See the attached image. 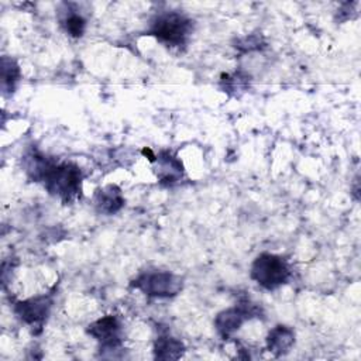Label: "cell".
<instances>
[{
    "label": "cell",
    "mask_w": 361,
    "mask_h": 361,
    "mask_svg": "<svg viewBox=\"0 0 361 361\" xmlns=\"http://www.w3.org/2000/svg\"><path fill=\"white\" fill-rule=\"evenodd\" d=\"M20 78V68L18 65L10 59V58H3L1 59V86L4 90H13L16 83L18 82Z\"/></svg>",
    "instance_id": "7c38bea8"
},
{
    "label": "cell",
    "mask_w": 361,
    "mask_h": 361,
    "mask_svg": "<svg viewBox=\"0 0 361 361\" xmlns=\"http://www.w3.org/2000/svg\"><path fill=\"white\" fill-rule=\"evenodd\" d=\"M258 314V309L250 302H243L230 309L220 312L214 319V327L223 338H228L234 331H237L241 324Z\"/></svg>",
    "instance_id": "5b68a950"
},
{
    "label": "cell",
    "mask_w": 361,
    "mask_h": 361,
    "mask_svg": "<svg viewBox=\"0 0 361 361\" xmlns=\"http://www.w3.org/2000/svg\"><path fill=\"white\" fill-rule=\"evenodd\" d=\"M183 351V343L171 336H159L154 344V355L158 360H178Z\"/></svg>",
    "instance_id": "30bf717a"
},
{
    "label": "cell",
    "mask_w": 361,
    "mask_h": 361,
    "mask_svg": "<svg viewBox=\"0 0 361 361\" xmlns=\"http://www.w3.org/2000/svg\"><path fill=\"white\" fill-rule=\"evenodd\" d=\"M51 306H52V296L42 295V296L30 298L27 300H21L16 303L14 313L23 323L34 327H42L45 319L49 314Z\"/></svg>",
    "instance_id": "8992f818"
},
{
    "label": "cell",
    "mask_w": 361,
    "mask_h": 361,
    "mask_svg": "<svg viewBox=\"0 0 361 361\" xmlns=\"http://www.w3.org/2000/svg\"><path fill=\"white\" fill-rule=\"evenodd\" d=\"M290 275L288 262L275 254L264 252L251 265V278L265 289H276L283 285Z\"/></svg>",
    "instance_id": "3957f363"
},
{
    "label": "cell",
    "mask_w": 361,
    "mask_h": 361,
    "mask_svg": "<svg viewBox=\"0 0 361 361\" xmlns=\"http://www.w3.org/2000/svg\"><path fill=\"white\" fill-rule=\"evenodd\" d=\"M158 165H159L158 176L162 182L173 183L182 175V164L176 158H173L169 152L159 154Z\"/></svg>",
    "instance_id": "8fae6325"
},
{
    "label": "cell",
    "mask_w": 361,
    "mask_h": 361,
    "mask_svg": "<svg viewBox=\"0 0 361 361\" xmlns=\"http://www.w3.org/2000/svg\"><path fill=\"white\" fill-rule=\"evenodd\" d=\"M62 24L65 27V31L72 37H80L85 31V27H86L85 18L78 13H69L62 20Z\"/></svg>",
    "instance_id": "4fadbf2b"
},
{
    "label": "cell",
    "mask_w": 361,
    "mask_h": 361,
    "mask_svg": "<svg viewBox=\"0 0 361 361\" xmlns=\"http://www.w3.org/2000/svg\"><path fill=\"white\" fill-rule=\"evenodd\" d=\"M295 343V333L288 326H275L267 336V348L275 355L286 354Z\"/></svg>",
    "instance_id": "9c48e42d"
},
{
    "label": "cell",
    "mask_w": 361,
    "mask_h": 361,
    "mask_svg": "<svg viewBox=\"0 0 361 361\" xmlns=\"http://www.w3.org/2000/svg\"><path fill=\"white\" fill-rule=\"evenodd\" d=\"M131 285L152 298H171L179 293L182 289L180 276L169 271H145L140 274Z\"/></svg>",
    "instance_id": "277c9868"
},
{
    "label": "cell",
    "mask_w": 361,
    "mask_h": 361,
    "mask_svg": "<svg viewBox=\"0 0 361 361\" xmlns=\"http://www.w3.org/2000/svg\"><path fill=\"white\" fill-rule=\"evenodd\" d=\"M87 333L100 343L102 350H116L121 344L123 329L116 316H104L87 327Z\"/></svg>",
    "instance_id": "52a82bcc"
},
{
    "label": "cell",
    "mask_w": 361,
    "mask_h": 361,
    "mask_svg": "<svg viewBox=\"0 0 361 361\" xmlns=\"http://www.w3.org/2000/svg\"><path fill=\"white\" fill-rule=\"evenodd\" d=\"M148 32L166 45L179 47L192 34V20L178 11L161 13L151 21Z\"/></svg>",
    "instance_id": "7a4b0ae2"
},
{
    "label": "cell",
    "mask_w": 361,
    "mask_h": 361,
    "mask_svg": "<svg viewBox=\"0 0 361 361\" xmlns=\"http://www.w3.org/2000/svg\"><path fill=\"white\" fill-rule=\"evenodd\" d=\"M94 204L100 213L114 214L124 206V197L117 186L109 185L103 189L96 190Z\"/></svg>",
    "instance_id": "ba28073f"
},
{
    "label": "cell",
    "mask_w": 361,
    "mask_h": 361,
    "mask_svg": "<svg viewBox=\"0 0 361 361\" xmlns=\"http://www.w3.org/2000/svg\"><path fill=\"white\" fill-rule=\"evenodd\" d=\"M38 182H44L51 195L71 202L82 190V172L72 162L58 164L48 158Z\"/></svg>",
    "instance_id": "6da1fadb"
}]
</instances>
